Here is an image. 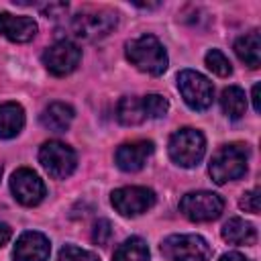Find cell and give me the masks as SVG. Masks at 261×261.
Segmentation results:
<instances>
[{"mask_svg":"<svg viewBox=\"0 0 261 261\" xmlns=\"http://www.w3.org/2000/svg\"><path fill=\"white\" fill-rule=\"evenodd\" d=\"M116 12L112 10H88L71 18V33L82 41H96L106 37L116 27Z\"/></svg>","mask_w":261,"mask_h":261,"instance_id":"obj_8","label":"cell"},{"mask_svg":"<svg viewBox=\"0 0 261 261\" xmlns=\"http://www.w3.org/2000/svg\"><path fill=\"white\" fill-rule=\"evenodd\" d=\"M220 261H251V259H247L245 255H241V253H237V251H230V253H224V255L220 257Z\"/></svg>","mask_w":261,"mask_h":261,"instance_id":"obj_28","label":"cell"},{"mask_svg":"<svg viewBox=\"0 0 261 261\" xmlns=\"http://www.w3.org/2000/svg\"><path fill=\"white\" fill-rule=\"evenodd\" d=\"M110 202L114 210L122 216H139L147 210L153 208L155 204V192L143 186H128V188H118L112 192Z\"/></svg>","mask_w":261,"mask_h":261,"instance_id":"obj_9","label":"cell"},{"mask_svg":"<svg viewBox=\"0 0 261 261\" xmlns=\"http://www.w3.org/2000/svg\"><path fill=\"white\" fill-rule=\"evenodd\" d=\"M169 157L175 165L179 167H194L202 161L204 153H206V139L200 130L196 128H179L169 137V145H167Z\"/></svg>","mask_w":261,"mask_h":261,"instance_id":"obj_3","label":"cell"},{"mask_svg":"<svg viewBox=\"0 0 261 261\" xmlns=\"http://www.w3.org/2000/svg\"><path fill=\"white\" fill-rule=\"evenodd\" d=\"M204 61H206V67H208L212 73L220 75V77H226V75H230V71H232V65H230L228 57H226L222 51H218V49H210V51L206 53Z\"/></svg>","mask_w":261,"mask_h":261,"instance_id":"obj_22","label":"cell"},{"mask_svg":"<svg viewBox=\"0 0 261 261\" xmlns=\"http://www.w3.org/2000/svg\"><path fill=\"white\" fill-rule=\"evenodd\" d=\"M10 190L22 206H37L47 194L43 179L29 167H20L10 175Z\"/></svg>","mask_w":261,"mask_h":261,"instance_id":"obj_11","label":"cell"},{"mask_svg":"<svg viewBox=\"0 0 261 261\" xmlns=\"http://www.w3.org/2000/svg\"><path fill=\"white\" fill-rule=\"evenodd\" d=\"M57 261H100L96 253L92 251H86V249H80L75 245H65L59 255H57Z\"/></svg>","mask_w":261,"mask_h":261,"instance_id":"obj_24","label":"cell"},{"mask_svg":"<svg viewBox=\"0 0 261 261\" xmlns=\"http://www.w3.org/2000/svg\"><path fill=\"white\" fill-rule=\"evenodd\" d=\"M177 90L192 110H206L214 98L212 82L194 69H184L177 73Z\"/></svg>","mask_w":261,"mask_h":261,"instance_id":"obj_7","label":"cell"},{"mask_svg":"<svg viewBox=\"0 0 261 261\" xmlns=\"http://www.w3.org/2000/svg\"><path fill=\"white\" fill-rule=\"evenodd\" d=\"M37 22L31 16H16L10 12H0V35L12 43H29L37 35Z\"/></svg>","mask_w":261,"mask_h":261,"instance_id":"obj_14","label":"cell"},{"mask_svg":"<svg viewBox=\"0 0 261 261\" xmlns=\"http://www.w3.org/2000/svg\"><path fill=\"white\" fill-rule=\"evenodd\" d=\"M112 261H149V247L141 237H130L116 247Z\"/></svg>","mask_w":261,"mask_h":261,"instance_id":"obj_21","label":"cell"},{"mask_svg":"<svg viewBox=\"0 0 261 261\" xmlns=\"http://www.w3.org/2000/svg\"><path fill=\"white\" fill-rule=\"evenodd\" d=\"M51 253V243L43 232L27 230L18 237L12 257L14 261H47Z\"/></svg>","mask_w":261,"mask_h":261,"instance_id":"obj_12","label":"cell"},{"mask_svg":"<svg viewBox=\"0 0 261 261\" xmlns=\"http://www.w3.org/2000/svg\"><path fill=\"white\" fill-rule=\"evenodd\" d=\"M251 100H253V110H255V112H259V110H261V106H259V84H255V86H253Z\"/></svg>","mask_w":261,"mask_h":261,"instance_id":"obj_29","label":"cell"},{"mask_svg":"<svg viewBox=\"0 0 261 261\" xmlns=\"http://www.w3.org/2000/svg\"><path fill=\"white\" fill-rule=\"evenodd\" d=\"M110 237H112V224H110V220L98 218L94 222V228H92V241L96 245H108Z\"/></svg>","mask_w":261,"mask_h":261,"instance_id":"obj_25","label":"cell"},{"mask_svg":"<svg viewBox=\"0 0 261 261\" xmlns=\"http://www.w3.org/2000/svg\"><path fill=\"white\" fill-rule=\"evenodd\" d=\"M0 175H2V169H0Z\"/></svg>","mask_w":261,"mask_h":261,"instance_id":"obj_30","label":"cell"},{"mask_svg":"<svg viewBox=\"0 0 261 261\" xmlns=\"http://www.w3.org/2000/svg\"><path fill=\"white\" fill-rule=\"evenodd\" d=\"M39 161L45 171L55 179H65L73 173L77 165L75 151L61 141H47L39 149Z\"/></svg>","mask_w":261,"mask_h":261,"instance_id":"obj_6","label":"cell"},{"mask_svg":"<svg viewBox=\"0 0 261 261\" xmlns=\"http://www.w3.org/2000/svg\"><path fill=\"white\" fill-rule=\"evenodd\" d=\"M155 145L151 141H133V143H124L116 149L114 161L122 171H139L145 161L153 155Z\"/></svg>","mask_w":261,"mask_h":261,"instance_id":"obj_13","label":"cell"},{"mask_svg":"<svg viewBox=\"0 0 261 261\" xmlns=\"http://www.w3.org/2000/svg\"><path fill=\"white\" fill-rule=\"evenodd\" d=\"M247 161H249V151L247 147L232 143V145H222L210 159V177L216 184H226L232 179H239L247 173Z\"/></svg>","mask_w":261,"mask_h":261,"instance_id":"obj_2","label":"cell"},{"mask_svg":"<svg viewBox=\"0 0 261 261\" xmlns=\"http://www.w3.org/2000/svg\"><path fill=\"white\" fill-rule=\"evenodd\" d=\"M220 106L228 118L239 120L247 110V96L239 86H228L220 94Z\"/></svg>","mask_w":261,"mask_h":261,"instance_id":"obj_20","label":"cell"},{"mask_svg":"<svg viewBox=\"0 0 261 261\" xmlns=\"http://www.w3.org/2000/svg\"><path fill=\"white\" fill-rule=\"evenodd\" d=\"M224 210V200L214 192H190L179 200V212L192 222L216 220Z\"/></svg>","mask_w":261,"mask_h":261,"instance_id":"obj_5","label":"cell"},{"mask_svg":"<svg viewBox=\"0 0 261 261\" xmlns=\"http://www.w3.org/2000/svg\"><path fill=\"white\" fill-rule=\"evenodd\" d=\"M234 53L245 65H249L253 69L259 67V63H261V37H259V33L253 31V33L239 37L234 43Z\"/></svg>","mask_w":261,"mask_h":261,"instance_id":"obj_17","label":"cell"},{"mask_svg":"<svg viewBox=\"0 0 261 261\" xmlns=\"http://www.w3.org/2000/svg\"><path fill=\"white\" fill-rule=\"evenodd\" d=\"M143 108H145L147 118H161V116L167 114L169 102L159 94H147L143 98Z\"/></svg>","mask_w":261,"mask_h":261,"instance_id":"obj_23","label":"cell"},{"mask_svg":"<svg viewBox=\"0 0 261 261\" xmlns=\"http://www.w3.org/2000/svg\"><path fill=\"white\" fill-rule=\"evenodd\" d=\"M161 253L169 261H210L212 249L200 234H171L163 239Z\"/></svg>","mask_w":261,"mask_h":261,"instance_id":"obj_4","label":"cell"},{"mask_svg":"<svg viewBox=\"0 0 261 261\" xmlns=\"http://www.w3.org/2000/svg\"><path fill=\"white\" fill-rule=\"evenodd\" d=\"M259 194H261V192H259V188H253V190L245 192V194H243V198H241V202H239V206H241L245 212L259 214V200H261V196H259Z\"/></svg>","mask_w":261,"mask_h":261,"instance_id":"obj_26","label":"cell"},{"mask_svg":"<svg viewBox=\"0 0 261 261\" xmlns=\"http://www.w3.org/2000/svg\"><path fill=\"white\" fill-rule=\"evenodd\" d=\"M10 237H12V228L6 222H0V247L6 245L10 241Z\"/></svg>","mask_w":261,"mask_h":261,"instance_id":"obj_27","label":"cell"},{"mask_svg":"<svg viewBox=\"0 0 261 261\" xmlns=\"http://www.w3.org/2000/svg\"><path fill=\"white\" fill-rule=\"evenodd\" d=\"M24 126V110L16 102L0 104V139L16 137Z\"/></svg>","mask_w":261,"mask_h":261,"instance_id":"obj_16","label":"cell"},{"mask_svg":"<svg viewBox=\"0 0 261 261\" xmlns=\"http://www.w3.org/2000/svg\"><path fill=\"white\" fill-rule=\"evenodd\" d=\"M116 118L124 126L141 124L147 118L145 108H143V98H137V96H124V98H120V102L116 106Z\"/></svg>","mask_w":261,"mask_h":261,"instance_id":"obj_19","label":"cell"},{"mask_svg":"<svg viewBox=\"0 0 261 261\" xmlns=\"http://www.w3.org/2000/svg\"><path fill=\"white\" fill-rule=\"evenodd\" d=\"M222 239L230 245H253L257 239L255 226L243 218H230L222 226Z\"/></svg>","mask_w":261,"mask_h":261,"instance_id":"obj_18","label":"cell"},{"mask_svg":"<svg viewBox=\"0 0 261 261\" xmlns=\"http://www.w3.org/2000/svg\"><path fill=\"white\" fill-rule=\"evenodd\" d=\"M80 59H82V49L67 39L53 43L43 53V65L47 67L49 73H53L57 77L71 73L80 65Z\"/></svg>","mask_w":261,"mask_h":261,"instance_id":"obj_10","label":"cell"},{"mask_svg":"<svg viewBox=\"0 0 261 261\" xmlns=\"http://www.w3.org/2000/svg\"><path fill=\"white\" fill-rule=\"evenodd\" d=\"M73 122V108L65 102H51L41 112V124L51 133H63Z\"/></svg>","mask_w":261,"mask_h":261,"instance_id":"obj_15","label":"cell"},{"mask_svg":"<svg viewBox=\"0 0 261 261\" xmlns=\"http://www.w3.org/2000/svg\"><path fill=\"white\" fill-rule=\"evenodd\" d=\"M126 59L143 73L161 75L167 69V53L153 35H141L126 43Z\"/></svg>","mask_w":261,"mask_h":261,"instance_id":"obj_1","label":"cell"}]
</instances>
